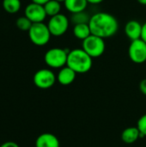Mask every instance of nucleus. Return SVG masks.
Here are the masks:
<instances>
[{"instance_id": "obj_1", "label": "nucleus", "mask_w": 146, "mask_h": 147, "mask_svg": "<svg viewBox=\"0 0 146 147\" xmlns=\"http://www.w3.org/2000/svg\"><path fill=\"white\" fill-rule=\"evenodd\" d=\"M89 26L91 34L107 39L114 36L119 29V22L115 16L108 12H98L90 16Z\"/></svg>"}, {"instance_id": "obj_2", "label": "nucleus", "mask_w": 146, "mask_h": 147, "mask_svg": "<svg viewBox=\"0 0 146 147\" xmlns=\"http://www.w3.org/2000/svg\"><path fill=\"white\" fill-rule=\"evenodd\" d=\"M67 66L71 68L77 74H83L89 71L93 65V59L83 49H72L68 53Z\"/></svg>"}, {"instance_id": "obj_3", "label": "nucleus", "mask_w": 146, "mask_h": 147, "mask_svg": "<svg viewBox=\"0 0 146 147\" xmlns=\"http://www.w3.org/2000/svg\"><path fill=\"white\" fill-rule=\"evenodd\" d=\"M70 51L65 48L53 47L46 51L44 56L45 63L47 66L53 69H61L67 64L68 53Z\"/></svg>"}, {"instance_id": "obj_4", "label": "nucleus", "mask_w": 146, "mask_h": 147, "mask_svg": "<svg viewBox=\"0 0 146 147\" xmlns=\"http://www.w3.org/2000/svg\"><path fill=\"white\" fill-rule=\"evenodd\" d=\"M51 33L47 24L44 22L33 23L28 30V37L33 44L42 47L46 45L51 39Z\"/></svg>"}, {"instance_id": "obj_5", "label": "nucleus", "mask_w": 146, "mask_h": 147, "mask_svg": "<svg viewBox=\"0 0 146 147\" xmlns=\"http://www.w3.org/2000/svg\"><path fill=\"white\" fill-rule=\"evenodd\" d=\"M82 48L92 58H99L101 57L106 49V44L104 39L96 36L94 34H90L88 38L83 40Z\"/></svg>"}, {"instance_id": "obj_6", "label": "nucleus", "mask_w": 146, "mask_h": 147, "mask_svg": "<svg viewBox=\"0 0 146 147\" xmlns=\"http://www.w3.org/2000/svg\"><path fill=\"white\" fill-rule=\"evenodd\" d=\"M70 21L65 15L61 13L50 17L47 27L52 36L59 37L64 35L69 28Z\"/></svg>"}, {"instance_id": "obj_7", "label": "nucleus", "mask_w": 146, "mask_h": 147, "mask_svg": "<svg viewBox=\"0 0 146 147\" xmlns=\"http://www.w3.org/2000/svg\"><path fill=\"white\" fill-rule=\"evenodd\" d=\"M57 80L54 72L49 69H40L34 75V85L41 90H46L52 87Z\"/></svg>"}, {"instance_id": "obj_8", "label": "nucleus", "mask_w": 146, "mask_h": 147, "mask_svg": "<svg viewBox=\"0 0 146 147\" xmlns=\"http://www.w3.org/2000/svg\"><path fill=\"white\" fill-rule=\"evenodd\" d=\"M128 56L135 64L146 62V43L142 39L132 40L128 47Z\"/></svg>"}, {"instance_id": "obj_9", "label": "nucleus", "mask_w": 146, "mask_h": 147, "mask_svg": "<svg viewBox=\"0 0 146 147\" xmlns=\"http://www.w3.org/2000/svg\"><path fill=\"white\" fill-rule=\"evenodd\" d=\"M25 16H27L33 23L43 22L47 16L44 5L31 3L25 8Z\"/></svg>"}, {"instance_id": "obj_10", "label": "nucleus", "mask_w": 146, "mask_h": 147, "mask_svg": "<svg viewBox=\"0 0 146 147\" xmlns=\"http://www.w3.org/2000/svg\"><path fill=\"white\" fill-rule=\"evenodd\" d=\"M142 27L143 24H141L139 21L136 20L128 21L125 26V34L131 40V41L138 39H141Z\"/></svg>"}, {"instance_id": "obj_11", "label": "nucleus", "mask_w": 146, "mask_h": 147, "mask_svg": "<svg viewBox=\"0 0 146 147\" xmlns=\"http://www.w3.org/2000/svg\"><path fill=\"white\" fill-rule=\"evenodd\" d=\"M35 147H60L59 139L52 134L44 133L35 140Z\"/></svg>"}, {"instance_id": "obj_12", "label": "nucleus", "mask_w": 146, "mask_h": 147, "mask_svg": "<svg viewBox=\"0 0 146 147\" xmlns=\"http://www.w3.org/2000/svg\"><path fill=\"white\" fill-rule=\"evenodd\" d=\"M76 77H77V72L74 71L69 66L65 65L59 70L57 75V80L61 85L66 86L71 84L75 81Z\"/></svg>"}, {"instance_id": "obj_13", "label": "nucleus", "mask_w": 146, "mask_h": 147, "mask_svg": "<svg viewBox=\"0 0 146 147\" xmlns=\"http://www.w3.org/2000/svg\"><path fill=\"white\" fill-rule=\"evenodd\" d=\"M141 137L140 132L137 127H130L126 128L121 134V140L126 144H133Z\"/></svg>"}, {"instance_id": "obj_14", "label": "nucleus", "mask_w": 146, "mask_h": 147, "mask_svg": "<svg viewBox=\"0 0 146 147\" xmlns=\"http://www.w3.org/2000/svg\"><path fill=\"white\" fill-rule=\"evenodd\" d=\"M64 4L69 12L74 14L85 10L88 5V2L87 0H65Z\"/></svg>"}, {"instance_id": "obj_15", "label": "nucleus", "mask_w": 146, "mask_h": 147, "mask_svg": "<svg viewBox=\"0 0 146 147\" xmlns=\"http://www.w3.org/2000/svg\"><path fill=\"white\" fill-rule=\"evenodd\" d=\"M73 35L82 41L88 38L91 34V31L89 26V23H81V24H76L73 28Z\"/></svg>"}, {"instance_id": "obj_16", "label": "nucleus", "mask_w": 146, "mask_h": 147, "mask_svg": "<svg viewBox=\"0 0 146 147\" xmlns=\"http://www.w3.org/2000/svg\"><path fill=\"white\" fill-rule=\"evenodd\" d=\"M46 13L48 16L52 17L60 13L61 10V3L56 0H50L44 5Z\"/></svg>"}, {"instance_id": "obj_17", "label": "nucleus", "mask_w": 146, "mask_h": 147, "mask_svg": "<svg viewBox=\"0 0 146 147\" xmlns=\"http://www.w3.org/2000/svg\"><path fill=\"white\" fill-rule=\"evenodd\" d=\"M21 6L22 3L20 0H3V8L9 14H15L18 12L21 9Z\"/></svg>"}, {"instance_id": "obj_18", "label": "nucleus", "mask_w": 146, "mask_h": 147, "mask_svg": "<svg viewBox=\"0 0 146 147\" xmlns=\"http://www.w3.org/2000/svg\"><path fill=\"white\" fill-rule=\"evenodd\" d=\"M89 20H90V16L85 10L71 14V22L74 25L81 24V23H89Z\"/></svg>"}, {"instance_id": "obj_19", "label": "nucleus", "mask_w": 146, "mask_h": 147, "mask_svg": "<svg viewBox=\"0 0 146 147\" xmlns=\"http://www.w3.org/2000/svg\"><path fill=\"white\" fill-rule=\"evenodd\" d=\"M32 24H33V22L27 16H25L19 17L16 20V22H15L16 27L20 30H22V31H28V30L30 29Z\"/></svg>"}, {"instance_id": "obj_20", "label": "nucleus", "mask_w": 146, "mask_h": 147, "mask_svg": "<svg viewBox=\"0 0 146 147\" xmlns=\"http://www.w3.org/2000/svg\"><path fill=\"white\" fill-rule=\"evenodd\" d=\"M137 127L140 132L141 137H146V114L139 119L137 122Z\"/></svg>"}, {"instance_id": "obj_21", "label": "nucleus", "mask_w": 146, "mask_h": 147, "mask_svg": "<svg viewBox=\"0 0 146 147\" xmlns=\"http://www.w3.org/2000/svg\"><path fill=\"white\" fill-rule=\"evenodd\" d=\"M139 90L143 95L146 96V78L143 79L139 84Z\"/></svg>"}, {"instance_id": "obj_22", "label": "nucleus", "mask_w": 146, "mask_h": 147, "mask_svg": "<svg viewBox=\"0 0 146 147\" xmlns=\"http://www.w3.org/2000/svg\"><path fill=\"white\" fill-rule=\"evenodd\" d=\"M0 147H20L18 146L17 143L14 142V141H7L4 142L3 144H2Z\"/></svg>"}, {"instance_id": "obj_23", "label": "nucleus", "mask_w": 146, "mask_h": 147, "mask_svg": "<svg viewBox=\"0 0 146 147\" xmlns=\"http://www.w3.org/2000/svg\"><path fill=\"white\" fill-rule=\"evenodd\" d=\"M141 39L146 43V22L143 24L142 27V34H141Z\"/></svg>"}, {"instance_id": "obj_24", "label": "nucleus", "mask_w": 146, "mask_h": 147, "mask_svg": "<svg viewBox=\"0 0 146 147\" xmlns=\"http://www.w3.org/2000/svg\"><path fill=\"white\" fill-rule=\"evenodd\" d=\"M48 1H50V0H32L33 3H38V4H41V5H45Z\"/></svg>"}, {"instance_id": "obj_25", "label": "nucleus", "mask_w": 146, "mask_h": 147, "mask_svg": "<svg viewBox=\"0 0 146 147\" xmlns=\"http://www.w3.org/2000/svg\"><path fill=\"white\" fill-rule=\"evenodd\" d=\"M104 0H87L88 3H90V4H99L101 3H102Z\"/></svg>"}, {"instance_id": "obj_26", "label": "nucleus", "mask_w": 146, "mask_h": 147, "mask_svg": "<svg viewBox=\"0 0 146 147\" xmlns=\"http://www.w3.org/2000/svg\"><path fill=\"white\" fill-rule=\"evenodd\" d=\"M137 2L142 5H146V0H137Z\"/></svg>"}, {"instance_id": "obj_27", "label": "nucleus", "mask_w": 146, "mask_h": 147, "mask_svg": "<svg viewBox=\"0 0 146 147\" xmlns=\"http://www.w3.org/2000/svg\"><path fill=\"white\" fill-rule=\"evenodd\" d=\"M56 1H58V2H59V3H65V0H56Z\"/></svg>"}]
</instances>
